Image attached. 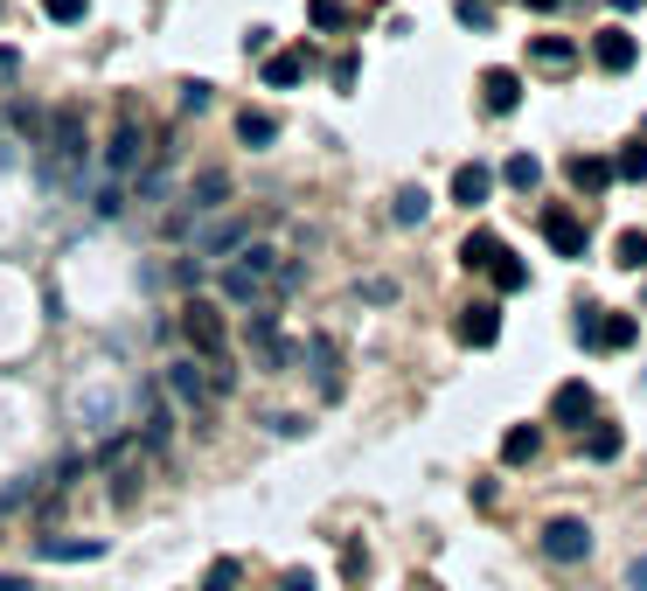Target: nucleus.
Wrapping results in <instances>:
<instances>
[{
  "instance_id": "f257e3e1",
  "label": "nucleus",
  "mask_w": 647,
  "mask_h": 591,
  "mask_svg": "<svg viewBox=\"0 0 647 591\" xmlns=\"http://www.w3.org/2000/svg\"><path fill=\"white\" fill-rule=\"evenodd\" d=\"M181 341L209 362V376H216V390L237 383V362H231V328H223V307L216 299H181Z\"/></svg>"
},
{
  "instance_id": "f03ea898",
  "label": "nucleus",
  "mask_w": 647,
  "mask_h": 591,
  "mask_svg": "<svg viewBox=\"0 0 647 591\" xmlns=\"http://www.w3.org/2000/svg\"><path fill=\"white\" fill-rule=\"evenodd\" d=\"M154 154H161L154 119H146L140 105H119V119H111V140H105V175H111V181H140Z\"/></svg>"
},
{
  "instance_id": "7ed1b4c3",
  "label": "nucleus",
  "mask_w": 647,
  "mask_h": 591,
  "mask_svg": "<svg viewBox=\"0 0 647 591\" xmlns=\"http://www.w3.org/2000/svg\"><path fill=\"white\" fill-rule=\"evenodd\" d=\"M272 279H279V244H264V237H251L237 258L216 264V293L231 299V307H258V293Z\"/></svg>"
},
{
  "instance_id": "20e7f679",
  "label": "nucleus",
  "mask_w": 647,
  "mask_h": 591,
  "mask_svg": "<svg viewBox=\"0 0 647 591\" xmlns=\"http://www.w3.org/2000/svg\"><path fill=\"white\" fill-rule=\"evenodd\" d=\"M43 146H49V175H56V181H78V175H84V161H91L84 105H63V111H49V126H43Z\"/></svg>"
},
{
  "instance_id": "39448f33",
  "label": "nucleus",
  "mask_w": 647,
  "mask_h": 591,
  "mask_svg": "<svg viewBox=\"0 0 647 591\" xmlns=\"http://www.w3.org/2000/svg\"><path fill=\"white\" fill-rule=\"evenodd\" d=\"M167 397H175L181 411L209 417L223 390H216V376H209V362H202V355H175V362H167Z\"/></svg>"
},
{
  "instance_id": "423d86ee",
  "label": "nucleus",
  "mask_w": 647,
  "mask_h": 591,
  "mask_svg": "<svg viewBox=\"0 0 647 591\" xmlns=\"http://www.w3.org/2000/svg\"><path fill=\"white\" fill-rule=\"evenodd\" d=\"M98 466H105V494L111 501H132V494H140V466H146V446L140 438H111V446L98 452Z\"/></svg>"
},
{
  "instance_id": "0eeeda50",
  "label": "nucleus",
  "mask_w": 647,
  "mask_h": 591,
  "mask_svg": "<svg viewBox=\"0 0 647 591\" xmlns=\"http://www.w3.org/2000/svg\"><path fill=\"white\" fill-rule=\"evenodd\" d=\"M543 557L550 564H585L592 557V529H585L578 515H550L543 522Z\"/></svg>"
},
{
  "instance_id": "6e6552de",
  "label": "nucleus",
  "mask_w": 647,
  "mask_h": 591,
  "mask_svg": "<svg viewBox=\"0 0 647 591\" xmlns=\"http://www.w3.org/2000/svg\"><path fill=\"white\" fill-rule=\"evenodd\" d=\"M244 244H251V216H209V231L196 237V258L223 264V258H237Z\"/></svg>"
},
{
  "instance_id": "1a4fd4ad",
  "label": "nucleus",
  "mask_w": 647,
  "mask_h": 591,
  "mask_svg": "<svg viewBox=\"0 0 647 591\" xmlns=\"http://www.w3.org/2000/svg\"><path fill=\"white\" fill-rule=\"evenodd\" d=\"M460 348H494L502 341V299H473V307H460Z\"/></svg>"
},
{
  "instance_id": "9d476101",
  "label": "nucleus",
  "mask_w": 647,
  "mask_h": 591,
  "mask_svg": "<svg viewBox=\"0 0 647 591\" xmlns=\"http://www.w3.org/2000/svg\"><path fill=\"white\" fill-rule=\"evenodd\" d=\"M550 417H557L564 432L592 425V417H599V397H592V383H557V397H550Z\"/></svg>"
},
{
  "instance_id": "9b49d317",
  "label": "nucleus",
  "mask_w": 647,
  "mask_h": 591,
  "mask_svg": "<svg viewBox=\"0 0 647 591\" xmlns=\"http://www.w3.org/2000/svg\"><path fill=\"white\" fill-rule=\"evenodd\" d=\"M592 63H599V70H613V78H626V70L640 63L634 35H626V28H599V35H592Z\"/></svg>"
},
{
  "instance_id": "f8f14e48",
  "label": "nucleus",
  "mask_w": 647,
  "mask_h": 591,
  "mask_svg": "<svg viewBox=\"0 0 647 591\" xmlns=\"http://www.w3.org/2000/svg\"><path fill=\"white\" fill-rule=\"evenodd\" d=\"M543 244L557 258H585V223L570 216V209H543Z\"/></svg>"
},
{
  "instance_id": "ddd939ff",
  "label": "nucleus",
  "mask_w": 647,
  "mask_h": 591,
  "mask_svg": "<svg viewBox=\"0 0 647 591\" xmlns=\"http://www.w3.org/2000/svg\"><path fill=\"white\" fill-rule=\"evenodd\" d=\"M223 202H231V175H223V167H202V175H196V188H188V216H216V209Z\"/></svg>"
},
{
  "instance_id": "4468645a",
  "label": "nucleus",
  "mask_w": 647,
  "mask_h": 591,
  "mask_svg": "<svg viewBox=\"0 0 647 591\" xmlns=\"http://www.w3.org/2000/svg\"><path fill=\"white\" fill-rule=\"evenodd\" d=\"M481 105L494 111V119H508V111L522 105V78L516 70H481Z\"/></svg>"
},
{
  "instance_id": "2eb2a0df",
  "label": "nucleus",
  "mask_w": 647,
  "mask_h": 591,
  "mask_svg": "<svg viewBox=\"0 0 647 591\" xmlns=\"http://www.w3.org/2000/svg\"><path fill=\"white\" fill-rule=\"evenodd\" d=\"M307 362H314V390L334 404V397H341V355H334V341L314 334V341H307Z\"/></svg>"
},
{
  "instance_id": "dca6fc26",
  "label": "nucleus",
  "mask_w": 647,
  "mask_h": 591,
  "mask_svg": "<svg viewBox=\"0 0 647 591\" xmlns=\"http://www.w3.org/2000/svg\"><path fill=\"white\" fill-rule=\"evenodd\" d=\"M564 175H570V188H578V196H605V188H613V161H599V154H570V161H564Z\"/></svg>"
},
{
  "instance_id": "f3484780",
  "label": "nucleus",
  "mask_w": 647,
  "mask_h": 591,
  "mask_svg": "<svg viewBox=\"0 0 647 591\" xmlns=\"http://www.w3.org/2000/svg\"><path fill=\"white\" fill-rule=\"evenodd\" d=\"M35 557H43V564H98V557H105V543H98V536H78V543L43 536V543H35Z\"/></svg>"
},
{
  "instance_id": "a211bd4d",
  "label": "nucleus",
  "mask_w": 647,
  "mask_h": 591,
  "mask_svg": "<svg viewBox=\"0 0 647 591\" xmlns=\"http://www.w3.org/2000/svg\"><path fill=\"white\" fill-rule=\"evenodd\" d=\"M494 196V167H481V161H467L460 167V175H452V202H460V209H481Z\"/></svg>"
},
{
  "instance_id": "6ab92c4d",
  "label": "nucleus",
  "mask_w": 647,
  "mask_h": 591,
  "mask_svg": "<svg viewBox=\"0 0 647 591\" xmlns=\"http://www.w3.org/2000/svg\"><path fill=\"white\" fill-rule=\"evenodd\" d=\"M634 341H640V320L634 314H613V320H592V348H634Z\"/></svg>"
},
{
  "instance_id": "aec40b11",
  "label": "nucleus",
  "mask_w": 647,
  "mask_h": 591,
  "mask_svg": "<svg viewBox=\"0 0 647 591\" xmlns=\"http://www.w3.org/2000/svg\"><path fill=\"white\" fill-rule=\"evenodd\" d=\"M299 78H307V49H279V56H264V84H272V91H293Z\"/></svg>"
},
{
  "instance_id": "412c9836",
  "label": "nucleus",
  "mask_w": 647,
  "mask_h": 591,
  "mask_svg": "<svg viewBox=\"0 0 647 591\" xmlns=\"http://www.w3.org/2000/svg\"><path fill=\"white\" fill-rule=\"evenodd\" d=\"M237 140L251 146V154H264V146H279V119L272 111H237Z\"/></svg>"
},
{
  "instance_id": "4be33fe9",
  "label": "nucleus",
  "mask_w": 647,
  "mask_h": 591,
  "mask_svg": "<svg viewBox=\"0 0 647 591\" xmlns=\"http://www.w3.org/2000/svg\"><path fill=\"white\" fill-rule=\"evenodd\" d=\"M529 63H537V70H557V78H564V70L578 63V49H570L564 35H537V43H529Z\"/></svg>"
},
{
  "instance_id": "5701e85b",
  "label": "nucleus",
  "mask_w": 647,
  "mask_h": 591,
  "mask_svg": "<svg viewBox=\"0 0 647 591\" xmlns=\"http://www.w3.org/2000/svg\"><path fill=\"white\" fill-rule=\"evenodd\" d=\"M537 452H543V425H516L502 438V466H529Z\"/></svg>"
},
{
  "instance_id": "b1692460",
  "label": "nucleus",
  "mask_w": 647,
  "mask_h": 591,
  "mask_svg": "<svg viewBox=\"0 0 647 591\" xmlns=\"http://www.w3.org/2000/svg\"><path fill=\"white\" fill-rule=\"evenodd\" d=\"M307 22L320 35H341V28H355V8H349V0H307Z\"/></svg>"
},
{
  "instance_id": "393cba45",
  "label": "nucleus",
  "mask_w": 647,
  "mask_h": 591,
  "mask_svg": "<svg viewBox=\"0 0 647 591\" xmlns=\"http://www.w3.org/2000/svg\"><path fill=\"white\" fill-rule=\"evenodd\" d=\"M620 452H626V432L620 425H599V417H592V432H585V460H620Z\"/></svg>"
},
{
  "instance_id": "a878e982",
  "label": "nucleus",
  "mask_w": 647,
  "mask_h": 591,
  "mask_svg": "<svg viewBox=\"0 0 647 591\" xmlns=\"http://www.w3.org/2000/svg\"><path fill=\"white\" fill-rule=\"evenodd\" d=\"M487 279H494V293H522V285H529V264H522V258L502 244V258L487 264Z\"/></svg>"
},
{
  "instance_id": "bb28decb",
  "label": "nucleus",
  "mask_w": 647,
  "mask_h": 591,
  "mask_svg": "<svg viewBox=\"0 0 647 591\" xmlns=\"http://www.w3.org/2000/svg\"><path fill=\"white\" fill-rule=\"evenodd\" d=\"M494 258H502V237H494V231H473V237L460 244V264H467V272H487Z\"/></svg>"
},
{
  "instance_id": "cd10ccee",
  "label": "nucleus",
  "mask_w": 647,
  "mask_h": 591,
  "mask_svg": "<svg viewBox=\"0 0 647 591\" xmlns=\"http://www.w3.org/2000/svg\"><path fill=\"white\" fill-rule=\"evenodd\" d=\"M390 216H397V223H404V231H417V223H425V216H432V196H425V188H397V202H390Z\"/></svg>"
},
{
  "instance_id": "c85d7f7f",
  "label": "nucleus",
  "mask_w": 647,
  "mask_h": 591,
  "mask_svg": "<svg viewBox=\"0 0 647 591\" xmlns=\"http://www.w3.org/2000/svg\"><path fill=\"white\" fill-rule=\"evenodd\" d=\"M613 181H647V132L620 146V161H613Z\"/></svg>"
},
{
  "instance_id": "c756f323",
  "label": "nucleus",
  "mask_w": 647,
  "mask_h": 591,
  "mask_svg": "<svg viewBox=\"0 0 647 591\" xmlns=\"http://www.w3.org/2000/svg\"><path fill=\"white\" fill-rule=\"evenodd\" d=\"M613 264H626V272H647V231H620V237H613Z\"/></svg>"
},
{
  "instance_id": "7c9ffc66",
  "label": "nucleus",
  "mask_w": 647,
  "mask_h": 591,
  "mask_svg": "<svg viewBox=\"0 0 647 591\" xmlns=\"http://www.w3.org/2000/svg\"><path fill=\"white\" fill-rule=\"evenodd\" d=\"M167 425H175V411H167V404H154V411L140 417V432H132V438H140L146 452H161V446H167Z\"/></svg>"
},
{
  "instance_id": "2f4dec72",
  "label": "nucleus",
  "mask_w": 647,
  "mask_h": 591,
  "mask_svg": "<svg viewBox=\"0 0 647 591\" xmlns=\"http://www.w3.org/2000/svg\"><path fill=\"white\" fill-rule=\"evenodd\" d=\"M502 181H508V188H522V196H529V188L543 181V161H537V154H516V161L502 167Z\"/></svg>"
},
{
  "instance_id": "473e14b6",
  "label": "nucleus",
  "mask_w": 647,
  "mask_h": 591,
  "mask_svg": "<svg viewBox=\"0 0 647 591\" xmlns=\"http://www.w3.org/2000/svg\"><path fill=\"white\" fill-rule=\"evenodd\" d=\"M237 578H244V564L237 557H216V564L202 570V591H237Z\"/></svg>"
},
{
  "instance_id": "72a5a7b5",
  "label": "nucleus",
  "mask_w": 647,
  "mask_h": 591,
  "mask_svg": "<svg viewBox=\"0 0 647 591\" xmlns=\"http://www.w3.org/2000/svg\"><path fill=\"white\" fill-rule=\"evenodd\" d=\"M91 209H98V216H119V209H126V181L105 175V188H98V202H91Z\"/></svg>"
},
{
  "instance_id": "f704fd0d",
  "label": "nucleus",
  "mask_w": 647,
  "mask_h": 591,
  "mask_svg": "<svg viewBox=\"0 0 647 591\" xmlns=\"http://www.w3.org/2000/svg\"><path fill=\"white\" fill-rule=\"evenodd\" d=\"M43 14H49V22H84L91 0H43Z\"/></svg>"
},
{
  "instance_id": "c9c22d12",
  "label": "nucleus",
  "mask_w": 647,
  "mask_h": 591,
  "mask_svg": "<svg viewBox=\"0 0 647 591\" xmlns=\"http://www.w3.org/2000/svg\"><path fill=\"white\" fill-rule=\"evenodd\" d=\"M341 570H349V584H363V578H369V549L349 543V549H341Z\"/></svg>"
},
{
  "instance_id": "e433bc0d",
  "label": "nucleus",
  "mask_w": 647,
  "mask_h": 591,
  "mask_svg": "<svg viewBox=\"0 0 647 591\" xmlns=\"http://www.w3.org/2000/svg\"><path fill=\"white\" fill-rule=\"evenodd\" d=\"M452 14H460L467 28H494V8H487V0H460V8H452Z\"/></svg>"
},
{
  "instance_id": "4c0bfd02",
  "label": "nucleus",
  "mask_w": 647,
  "mask_h": 591,
  "mask_svg": "<svg viewBox=\"0 0 647 591\" xmlns=\"http://www.w3.org/2000/svg\"><path fill=\"white\" fill-rule=\"evenodd\" d=\"M8 119H14V132H43V126H49V119H43V105H28V98H22V105H14V111H8Z\"/></svg>"
},
{
  "instance_id": "58836bf2",
  "label": "nucleus",
  "mask_w": 647,
  "mask_h": 591,
  "mask_svg": "<svg viewBox=\"0 0 647 591\" xmlns=\"http://www.w3.org/2000/svg\"><path fill=\"white\" fill-rule=\"evenodd\" d=\"M181 105H188V111H209V84L188 78V84H181Z\"/></svg>"
},
{
  "instance_id": "ea45409f",
  "label": "nucleus",
  "mask_w": 647,
  "mask_h": 591,
  "mask_svg": "<svg viewBox=\"0 0 647 591\" xmlns=\"http://www.w3.org/2000/svg\"><path fill=\"white\" fill-rule=\"evenodd\" d=\"M279 591H320V584H314V570H299V564H293V570L279 578Z\"/></svg>"
},
{
  "instance_id": "a19ab883",
  "label": "nucleus",
  "mask_w": 647,
  "mask_h": 591,
  "mask_svg": "<svg viewBox=\"0 0 647 591\" xmlns=\"http://www.w3.org/2000/svg\"><path fill=\"white\" fill-rule=\"evenodd\" d=\"M626 591H647V557H634V570H626Z\"/></svg>"
},
{
  "instance_id": "79ce46f5",
  "label": "nucleus",
  "mask_w": 647,
  "mask_h": 591,
  "mask_svg": "<svg viewBox=\"0 0 647 591\" xmlns=\"http://www.w3.org/2000/svg\"><path fill=\"white\" fill-rule=\"evenodd\" d=\"M529 14H557V8H570V0H522Z\"/></svg>"
},
{
  "instance_id": "37998d69",
  "label": "nucleus",
  "mask_w": 647,
  "mask_h": 591,
  "mask_svg": "<svg viewBox=\"0 0 647 591\" xmlns=\"http://www.w3.org/2000/svg\"><path fill=\"white\" fill-rule=\"evenodd\" d=\"M0 591H28V578H14V570H0Z\"/></svg>"
},
{
  "instance_id": "c03bdc74",
  "label": "nucleus",
  "mask_w": 647,
  "mask_h": 591,
  "mask_svg": "<svg viewBox=\"0 0 647 591\" xmlns=\"http://www.w3.org/2000/svg\"><path fill=\"white\" fill-rule=\"evenodd\" d=\"M14 63H22V56H14L8 43H0V78H8V70H14Z\"/></svg>"
},
{
  "instance_id": "a18cd8bd",
  "label": "nucleus",
  "mask_w": 647,
  "mask_h": 591,
  "mask_svg": "<svg viewBox=\"0 0 647 591\" xmlns=\"http://www.w3.org/2000/svg\"><path fill=\"white\" fill-rule=\"evenodd\" d=\"M605 8H613V14H634V8H640V0H605Z\"/></svg>"
}]
</instances>
